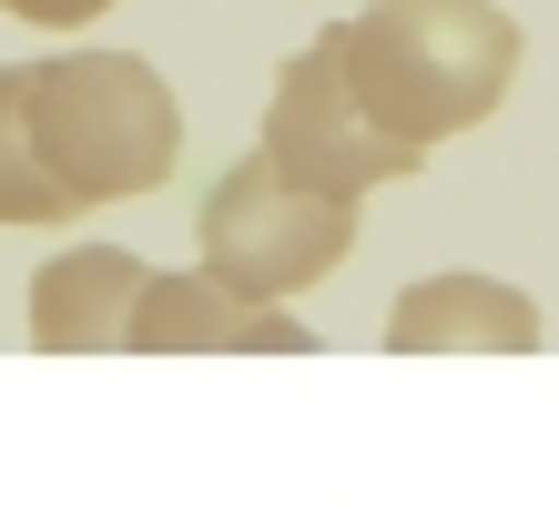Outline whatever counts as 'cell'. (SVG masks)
<instances>
[{
    "label": "cell",
    "mask_w": 559,
    "mask_h": 528,
    "mask_svg": "<svg viewBox=\"0 0 559 528\" xmlns=\"http://www.w3.org/2000/svg\"><path fill=\"white\" fill-rule=\"evenodd\" d=\"M21 143L31 173L61 214L133 204L183 163V112L174 82L133 51H51L21 61Z\"/></svg>",
    "instance_id": "cell-1"
},
{
    "label": "cell",
    "mask_w": 559,
    "mask_h": 528,
    "mask_svg": "<svg viewBox=\"0 0 559 528\" xmlns=\"http://www.w3.org/2000/svg\"><path fill=\"white\" fill-rule=\"evenodd\" d=\"M336 61L377 132L438 153L478 132L519 82V21L499 0H377V11L336 21Z\"/></svg>",
    "instance_id": "cell-2"
},
{
    "label": "cell",
    "mask_w": 559,
    "mask_h": 528,
    "mask_svg": "<svg viewBox=\"0 0 559 528\" xmlns=\"http://www.w3.org/2000/svg\"><path fill=\"white\" fill-rule=\"evenodd\" d=\"M193 244H204V275L214 285L285 305V295L325 285L356 254V204L325 193V183H306V173H285V163L254 143L245 163H224V173L204 183V204H193Z\"/></svg>",
    "instance_id": "cell-3"
},
{
    "label": "cell",
    "mask_w": 559,
    "mask_h": 528,
    "mask_svg": "<svg viewBox=\"0 0 559 528\" xmlns=\"http://www.w3.org/2000/svg\"><path fill=\"white\" fill-rule=\"evenodd\" d=\"M265 153L285 163V173H306L325 193H377V183H407L417 173V143H397V132H377V112L356 103L346 61H336V31H316L306 51L275 72V103H265Z\"/></svg>",
    "instance_id": "cell-4"
},
{
    "label": "cell",
    "mask_w": 559,
    "mask_h": 528,
    "mask_svg": "<svg viewBox=\"0 0 559 528\" xmlns=\"http://www.w3.org/2000/svg\"><path fill=\"white\" fill-rule=\"evenodd\" d=\"M122 356H316V336L295 315H275L265 295H235L214 275H143Z\"/></svg>",
    "instance_id": "cell-5"
},
{
    "label": "cell",
    "mask_w": 559,
    "mask_h": 528,
    "mask_svg": "<svg viewBox=\"0 0 559 528\" xmlns=\"http://www.w3.org/2000/svg\"><path fill=\"white\" fill-rule=\"evenodd\" d=\"M549 315L499 275H417L386 305V356H539Z\"/></svg>",
    "instance_id": "cell-6"
},
{
    "label": "cell",
    "mask_w": 559,
    "mask_h": 528,
    "mask_svg": "<svg viewBox=\"0 0 559 528\" xmlns=\"http://www.w3.org/2000/svg\"><path fill=\"white\" fill-rule=\"evenodd\" d=\"M153 264L122 244H72L31 275V356H122V325H133Z\"/></svg>",
    "instance_id": "cell-7"
},
{
    "label": "cell",
    "mask_w": 559,
    "mask_h": 528,
    "mask_svg": "<svg viewBox=\"0 0 559 528\" xmlns=\"http://www.w3.org/2000/svg\"><path fill=\"white\" fill-rule=\"evenodd\" d=\"M0 224H61V204L31 173V143H21V61H0Z\"/></svg>",
    "instance_id": "cell-8"
},
{
    "label": "cell",
    "mask_w": 559,
    "mask_h": 528,
    "mask_svg": "<svg viewBox=\"0 0 559 528\" xmlns=\"http://www.w3.org/2000/svg\"><path fill=\"white\" fill-rule=\"evenodd\" d=\"M0 11H11L21 31H92L112 0H0Z\"/></svg>",
    "instance_id": "cell-9"
}]
</instances>
